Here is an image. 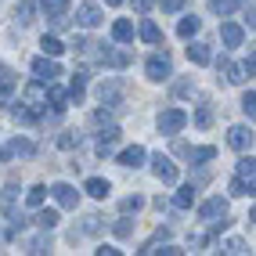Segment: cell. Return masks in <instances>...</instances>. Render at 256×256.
Instances as JSON below:
<instances>
[{
    "mask_svg": "<svg viewBox=\"0 0 256 256\" xmlns=\"http://www.w3.org/2000/svg\"><path fill=\"white\" fill-rule=\"evenodd\" d=\"M184 123H188V112H180V108H166V112L159 116V130H162V134H177Z\"/></svg>",
    "mask_w": 256,
    "mask_h": 256,
    "instance_id": "cell-1",
    "label": "cell"
},
{
    "mask_svg": "<svg viewBox=\"0 0 256 256\" xmlns=\"http://www.w3.org/2000/svg\"><path fill=\"white\" fill-rule=\"evenodd\" d=\"M50 195H54L58 206H65V210H76V202H80V195H76L72 184H54V188H50Z\"/></svg>",
    "mask_w": 256,
    "mask_h": 256,
    "instance_id": "cell-2",
    "label": "cell"
},
{
    "mask_svg": "<svg viewBox=\"0 0 256 256\" xmlns=\"http://www.w3.org/2000/svg\"><path fill=\"white\" fill-rule=\"evenodd\" d=\"M32 72H36L40 83H50L54 76H62V69H58L54 62H47V58H36V62H32Z\"/></svg>",
    "mask_w": 256,
    "mask_h": 256,
    "instance_id": "cell-3",
    "label": "cell"
},
{
    "mask_svg": "<svg viewBox=\"0 0 256 256\" xmlns=\"http://www.w3.org/2000/svg\"><path fill=\"white\" fill-rule=\"evenodd\" d=\"M152 170H156V177H159L162 184H174V180H177V166L170 162L166 156H156V166H152Z\"/></svg>",
    "mask_w": 256,
    "mask_h": 256,
    "instance_id": "cell-4",
    "label": "cell"
},
{
    "mask_svg": "<svg viewBox=\"0 0 256 256\" xmlns=\"http://www.w3.org/2000/svg\"><path fill=\"white\" fill-rule=\"evenodd\" d=\"M166 76H170V58L166 54L148 58V80H166Z\"/></svg>",
    "mask_w": 256,
    "mask_h": 256,
    "instance_id": "cell-5",
    "label": "cell"
},
{
    "mask_svg": "<svg viewBox=\"0 0 256 256\" xmlns=\"http://www.w3.org/2000/svg\"><path fill=\"white\" fill-rule=\"evenodd\" d=\"M198 216H202V220H216V216H228V202H224V198H210L206 206L198 210Z\"/></svg>",
    "mask_w": 256,
    "mask_h": 256,
    "instance_id": "cell-6",
    "label": "cell"
},
{
    "mask_svg": "<svg viewBox=\"0 0 256 256\" xmlns=\"http://www.w3.org/2000/svg\"><path fill=\"white\" fill-rule=\"evenodd\" d=\"M44 11H47V18H54L58 26L65 22V11H69V0H40Z\"/></svg>",
    "mask_w": 256,
    "mask_h": 256,
    "instance_id": "cell-7",
    "label": "cell"
},
{
    "mask_svg": "<svg viewBox=\"0 0 256 256\" xmlns=\"http://www.w3.org/2000/svg\"><path fill=\"white\" fill-rule=\"evenodd\" d=\"M242 36H246L242 26H234V22H228L224 29H220V40H224L228 47H238V44H242Z\"/></svg>",
    "mask_w": 256,
    "mask_h": 256,
    "instance_id": "cell-8",
    "label": "cell"
},
{
    "mask_svg": "<svg viewBox=\"0 0 256 256\" xmlns=\"http://www.w3.org/2000/svg\"><path fill=\"white\" fill-rule=\"evenodd\" d=\"M76 18H80V26H98V22H101V8L83 4V8L76 11Z\"/></svg>",
    "mask_w": 256,
    "mask_h": 256,
    "instance_id": "cell-9",
    "label": "cell"
},
{
    "mask_svg": "<svg viewBox=\"0 0 256 256\" xmlns=\"http://www.w3.org/2000/svg\"><path fill=\"white\" fill-rule=\"evenodd\" d=\"M249 138H252V134H249L246 126H231V134H228V141H231V148H238V152H246Z\"/></svg>",
    "mask_w": 256,
    "mask_h": 256,
    "instance_id": "cell-10",
    "label": "cell"
},
{
    "mask_svg": "<svg viewBox=\"0 0 256 256\" xmlns=\"http://www.w3.org/2000/svg\"><path fill=\"white\" fill-rule=\"evenodd\" d=\"M188 58H192L195 65H210L213 54H210V47H206V44H192V47H188Z\"/></svg>",
    "mask_w": 256,
    "mask_h": 256,
    "instance_id": "cell-11",
    "label": "cell"
},
{
    "mask_svg": "<svg viewBox=\"0 0 256 256\" xmlns=\"http://www.w3.org/2000/svg\"><path fill=\"white\" fill-rule=\"evenodd\" d=\"M119 162H123V166H141V162H144V148H141V144L126 148L123 156H119Z\"/></svg>",
    "mask_w": 256,
    "mask_h": 256,
    "instance_id": "cell-12",
    "label": "cell"
},
{
    "mask_svg": "<svg viewBox=\"0 0 256 256\" xmlns=\"http://www.w3.org/2000/svg\"><path fill=\"white\" fill-rule=\"evenodd\" d=\"M112 40H119V44H126V40H134V26H130L126 18H119V22L112 26Z\"/></svg>",
    "mask_w": 256,
    "mask_h": 256,
    "instance_id": "cell-13",
    "label": "cell"
},
{
    "mask_svg": "<svg viewBox=\"0 0 256 256\" xmlns=\"http://www.w3.org/2000/svg\"><path fill=\"white\" fill-rule=\"evenodd\" d=\"M98 98L105 101V105H116V101H119V83H101V87H98Z\"/></svg>",
    "mask_w": 256,
    "mask_h": 256,
    "instance_id": "cell-14",
    "label": "cell"
},
{
    "mask_svg": "<svg viewBox=\"0 0 256 256\" xmlns=\"http://www.w3.org/2000/svg\"><path fill=\"white\" fill-rule=\"evenodd\" d=\"M141 40H144V44H159V40H162L159 26H156V22H141Z\"/></svg>",
    "mask_w": 256,
    "mask_h": 256,
    "instance_id": "cell-15",
    "label": "cell"
},
{
    "mask_svg": "<svg viewBox=\"0 0 256 256\" xmlns=\"http://www.w3.org/2000/svg\"><path fill=\"white\" fill-rule=\"evenodd\" d=\"M40 47H44V54H50V58H58L62 50H65V44H62L58 36H44V40H40Z\"/></svg>",
    "mask_w": 256,
    "mask_h": 256,
    "instance_id": "cell-16",
    "label": "cell"
},
{
    "mask_svg": "<svg viewBox=\"0 0 256 256\" xmlns=\"http://www.w3.org/2000/svg\"><path fill=\"white\" fill-rule=\"evenodd\" d=\"M87 195H94V198H105V195H108V180L90 177V180H87Z\"/></svg>",
    "mask_w": 256,
    "mask_h": 256,
    "instance_id": "cell-17",
    "label": "cell"
},
{
    "mask_svg": "<svg viewBox=\"0 0 256 256\" xmlns=\"http://www.w3.org/2000/svg\"><path fill=\"white\" fill-rule=\"evenodd\" d=\"M44 101H50V105H54V108L62 112V108H65V90H62V87H47Z\"/></svg>",
    "mask_w": 256,
    "mask_h": 256,
    "instance_id": "cell-18",
    "label": "cell"
},
{
    "mask_svg": "<svg viewBox=\"0 0 256 256\" xmlns=\"http://www.w3.org/2000/svg\"><path fill=\"white\" fill-rule=\"evenodd\" d=\"M14 87H18V80H14V76H11L8 69H0V98H8V94H11Z\"/></svg>",
    "mask_w": 256,
    "mask_h": 256,
    "instance_id": "cell-19",
    "label": "cell"
},
{
    "mask_svg": "<svg viewBox=\"0 0 256 256\" xmlns=\"http://www.w3.org/2000/svg\"><path fill=\"white\" fill-rule=\"evenodd\" d=\"M26 206H29V210H40V206H44V188H40V184H36V188H29Z\"/></svg>",
    "mask_w": 256,
    "mask_h": 256,
    "instance_id": "cell-20",
    "label": "cell"
},
{
    "mask_svg": "<svg viewBox=\"0 0 256 256\" xmlns=\"http://www.w3.org/2000/svg\"><path fill=\"white\" fill-rule=\"evenodd\" d=\"M192 202H195V188L188 184V188H180V192H177V206H180V210H188Z\"/></svg>",
    "mask_w": 256,
    "mask_h": 256,
    "instance_id": "cell-21",
    "label": "cell"
},
{
    "mask_svg": "<svg viewBox=\"0 0 256 256\" xmlns=\"http://www.w3.org/2000/svg\"><path fill=\"white\" fill-rule=\"evenodd\" d=\"M36 224H40L44 231H47V228H54V224H58V213H54V210H44V213H36Z\"/></svg>",
    "mask_w": 256,
    "mask_h": 256,
    "instance_id": "cell-22",
    "label": "cell"
},
{
    "mask_svg": "<svg viewBox=\"0 0 256 256\" xmlns=\"http://www.w3.org/2000/svg\"><path fill=\"white\" fill-rule=\"evenodd\" d=\"M32 11H36V8H32L29 0H26V4H18V11H14V18H18L22 26H29V22H32Z\"/></svg>",
    "mask_w": 256,
    "mask_h": 256,
    "instance_id": "cell-23",
    "label": "cell"
},
{
    "mask_svg": "<svg viewBox=\"0 0 256 256\" xmlns=\"http://www.w3.org/2000/svg\"><path fill=\"white\" fill-rule=\"evenodd\" d=\"M177 32H180L184 40H188V36H195V32H198V18H184V22L177 26Z\"/></svg>",
    "mask_w": 256,
    "mask_h": 256,
    "instance_id": "cell-24",
    "label": "cell"
},
{
    "mask_svg": "<svg viewBox=\"0 0 256 256\" xmlns=\"http://www.w3.org/2000/svg\"><path fill=\"white\" fill-rule=\"evenodd\" d=\"M252 174H256V162H252V156H249V159L238 162V177H246V180L252 184Z\"/></svg>",
    "mask_w": 256,
    "mask_h": 256,
    "instance_id": "cell-25",
    "label": "cell"
},
{
    "mask_svg": "<svg viewBox=\"0 0 256 256\" xmlns=\"http://www.w3.org/2000/svg\"><path fill=\"white\" fill-rule=\"evenodd\" d=\"M26 98H29V105H36V108H40V101H44V87H40V83H32V87L26 90Z\"/></svg>",
    "mask_w": 256,
    "mask_h": 256,
    "instance_id": "cell-26",
    "label": "cell"
},
{
    "mask_svg": "<svg viewBox=\"0 0 256 256\" xmlns=\"http://www.w3.org/2000/svg\"><path fill=\"white\" fill-rule=\"evenodd\" d=\"M252 192V184L246 180V177H238V180H231V195H249Z\"/></svg>",
    "mask_w": 256,
    "mask_h": 256,
    "instance_id": "cell-27",
    "label": "cell"
},
{
    "mask_svg": "<svg viewBox=\"0 0 256 256\" xmlns=\"http://www.w3.org/2000/svg\"><path fill=\"white\" fill-rule=\"evenodd\" d=\"M76 144H80V134H72V130H65L58 138V148H76Z\"/></svg>",
    "mask_w": 256,
    "mask_h": 256,
    "instance_id": "cell-28",
    "label": "cell"
},
{
    "mask_svg": "<svg viewBox=\"0 0 256 256\" xmlns=\"http://www.w3.org/2000/svg\"><path fill=\"white\" fill-rule=\"evenodd\" d=\"M195 123H198V126H210V123H213V108H206V105H202V108L195 112Z\"/></svg>",
    "mask_w": 256,
    "mask_h": 256,
    "instance_id": "cell-29",
    "label": "cell"
},
{
    "mask_svg": "<svg viewBox=\"0 0 256 256\" xmlns=\"http://www.w3.org/2000/svg\"><path fill=\"white\" fill-rule=\"evenodd\" d=\"M213 156H216V148H195V152H192V159H195V162H210Z\"/></svg>",
    "mask_w": 256,
    "mask_h": 256,
    "instance_id": "cell-30",
    "label": "cell"
},
{
    "mask_svg": "<svg viewBox=\"0 0 256 256\" xmlns=\"http://www.w3.org/2000/svg\"><path fill=\"white\" fill-rule=\"evenodd\" d=\"M242 112H246V116H249V119H252V116H256V94H252V90H249V94H246V98H242Z\"/></svg>",
    "mask_w": 256,
    "mask_h": 256,
    "instance_id": "cell-31",
    "label": "cell"
},
{
    "mask_svg": "<svg viewBox=\"0 0 256 256\" xmlns=\"http://www.w3.org/2000/svg\"><path fill=\"white\" fill-rule=\"evenodd\" d=\"M210 4H213V11H220V14L234 11V0H210Z\"/></svg>",
    "mask_w": 256,
    "mask_h": 256,
    "instance_id": "cell-32",
    "label": "cell"
},
{
    "mask_svg": "<svg viewBox=\"0 0 256 256\" xmlns=\"http://www.w3.org/2000/svg\"><path fill=\"white\" fill-rule=\"evenodd\" d=\"M138 210H141V198H138V195L123 198V213H138Z\"/></svg>",
    "mask_w": 256,
    "mask_h": 256,
    "instance_id": "cell-33",
    "label": "cell"
},
{
    "mask_svg": "<svg viewBox=\"0 0 256 256\" xmlns=\"http://www.w3.org/2000/svg\"><path fill=\"white\" fill-rule=\"evenodd\" d=\"M11 152H14V156H32V144H29V141H14Z\"/></svg>",
    "mask_w": 256,
    "mask_h": 256,
    "instance_id": "cell-34",
    "label": "cell"
},
{
    "mask_svg": "<svg viewBox=\"0 0 256 256\" xmlns=\"http://www.w3.org/2000/svg\"><path fill=\"white\" fill-rule=\"evenodd\" d=\"M130 231H134V224H130L126 216H123V220H116V234H119V238H126Z\"/></svg>",
    "mask_w": 256,
    "mask_h": 256,
    "instance_id": "cell-35",
    "label": "cell"
},
{
    "mask_svg": "<svg viewBox=\"0 0 256 256\" xmlns=\"http://www.w3.org/2000/svg\"><path fill=\"white\" fill-rule=\"evenodd\" d=\"M180 8H184V0H162V11H170V14L180 11Z\"/></svg>",
    "mask_w": 256,
    "mask_h": 256,
    "instance_id": "cell-36",
    "label": "cell"
},
{
    "mask_svg": "<svg viewBox=\"0 0 256 256\" xmlns=\"http://www.w3.org/2000/svg\"><path fill=\"white\" fill-rule=\"evenodd\" d=\"M228 252H246V242H242V238H231V242H228Z\"/></svg>",
    "mask_w": 256,
    "mask_h": 256,
    "instance_id": "cell-37",
    "label": "cell"
},
{
    "mask_svg": "<svg viewBox=\"0 0 256 256\" xmlns=\"http://www.w3.org/2000/svg\"><path fill=\"white\" fill-rule=\"evenodd\" d=\"M83 228H87L90 234H94V231H101V216H87V224H83Z\"/></svg>",
    "mask_w": 256,
    "mask_h": 256,
    "instance_id": "cell-38",
    "label": "cell"
},
{
    "mask_svg": "<svg viewBox=\"0 0 256 256\" xmlns=\"http://www.w3.org/2000/svg\"><path fill=\"white\" fill-rule=\"evenodd\" d=\"M94 252H98V256H119L116 246H101V249H94Z\"/></svg>",
    "mask_w": 256,
    "mask_h": 256,
    "instance_id": "cell-39",
    "label": "cell"
},
{
    "mask_svg": "<svg viewBox=\"0 0 256 256\" xmlns=\"http://www.w3.org/2000/svg\"><path fill=\"white\" fill-rule=\"evenodd\" d=\"M177 94H180V98H188V94H192V83H188V80H184V83H177Z\"/></svg>",
    "mask_w": 256,
    "mask_h": 256,
    "instance_id": "cell-40",
    "label": "cell"
},
{
    "mask_svg": "<svg viewBox=\"0 0 256 256\" xmlns=\"http://www.w3.org/2000/svg\"><path fill=\"white\" fill-rule=\"evenodd\" d=\"M134 8H138V11H148V8H152V0H134Z\"/></svg>",
    "mask_w": 256,
    "mask_h": 256,
    "instance_id": "cell-41",
    "label": "cell"
},
{
    "mask_svg": "<svg viewBox=\"0 0 256 256\" xmlns=\"http://www.w3.org/2000/svg\"><path fill=\"white\" fill-rule=\"evenodd\" d=\"M105 4H112V8H119V4H123V0H105Z\"/></svg>",
    "mask_w": 256,
    "mask_h": 256,
    "instance_id": "cell-42",
    "label": "cell"
}]
</instances>
